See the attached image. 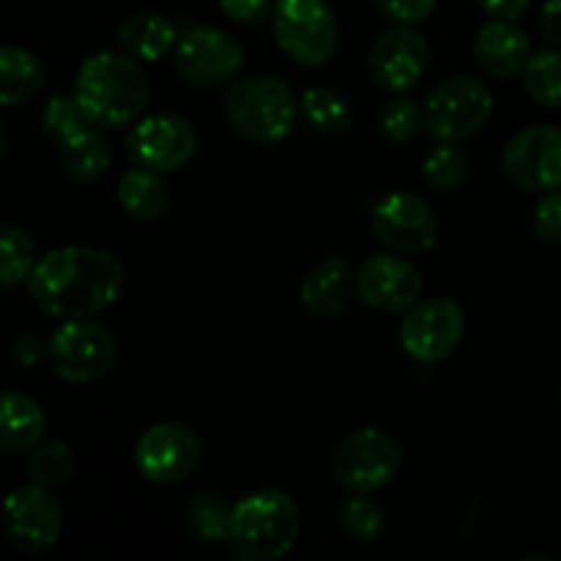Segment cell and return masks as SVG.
<instances>
[{
  "label": "cell",
  "instance_id": "6da1fadb",
  "mask_svg": "<svg viewBox=\"0 0 561 561\" xmlns=\"http://www.w3.org/2000/svg\"><path fill=\"white\" fill-rule=\"evenodd\" d=\"M126 288V268L96 247H58L36 263L27 294L38 310L58 321L91 318L118 301Z\"/></svg>",
  "mask_w": 561,
  "mask_h": 561
},
{
  "label": "cell",
  "instance_id": "7a4b0ae2",
  "mask_svg": "<svg viewBox=\"0 0 561 561\" xmlns=\"http://www.w3.org/2000/svg\"><path fill=\"white\" fill-rule=\"evenodd\" d=\"M75 96L93 124L121 129L142 118L151 85L140 60L129 53L102 49L82 60L75 77Z\"/></svg>",
  "mask_w": 561,
  "mask_h": 561
},
{
  "label": "cell",
  "instance_id": "3957f363",
  "mask_svg": "<svg viewBox=\"0 0 561 561\" xmlns=\"http://www.w3.org/2000/svg\"><path fill=\"white\" fill-rule=\"evenodd\" d=\"M301 535V513L294 496L263 488L233 504L225 546L239 561H277L294 551Z\"/></svg>",
  "mask_w": 561,
  "mask_h": 561
},
{
  "label": "cell",
  "instance_id": "277c9868",
  "mask_svg": "<svg viewBox=\"0 0 561 561\" xmlns=\"http://www.w3.org/2000/svg\"><path fill=\"white\" fill-rule=\"evenodd\" d=\"M225 121L252 146H277L294 131L299 99L277 77H239L228 85L222 102Z\"/></svg>",
  "mask_w": 561,
  "mask_h": 561
},
{
  "label": "cell",
  "instance_id": "5b68a950",
  "mask_svg": "<svg viewBox=\"0 0 561 561\" xmlns=\"http://www.w3.org/2000/svg\"><path fill=\"white\" fill-rule=\"evenodd\" d=\"M272 31L277 47L299 66H323L337 53L340 25L327 0H277Z\"/></svg>",
  "mask_w": 561,
  "mask_h": 561
},
{
  "label": "cell",
  "instance_id": "8992f818",
  "mask_svg": "<svg viewBox=\"0 0 561 561\" xmlns=\"http://www.w3.org/2000/svg\"><path fill=\"white\" fill-rule=\"evenodd\" d=\"M118 343L110 327L75 318L64 321L47 343V359L55 376L66 383H93L102 381L115 367Z\"/></svg>",
  "mask_w": 561,
  "mask_h": 561
},
{
  "label": "cell",
  "instance_id": "52a82bcc",
  "mask_svg": "<svg viewBox=\"0 0 561 561\" xmlns=\"http://www.w3.org/2000/svg\"><path fill=\"white\" fill-rule=\"evenodd\" d=\"M403 453L381 427H359L340 438L332 455V474L348 493H376L398 477Z\"/></svg>",
  "mask_w": 561,
  "mask_h": 561
},
{
  "label": "cell",
  "instance_id": "ba28073f",
  "mask_svg": "<svg viewBox=\"0 0 561 561\" xmlns=\"http://www.w3.org/2000/svg\"><path fill=\"white\" fill-rule=\"evenodd\" d=\"M493 93L471 75H455L438 82L425 102V129L436 140L463 142L493 115Z\"/></svg>",
  "mask_w": 561,
  "mask_h": 561
},
{
  "label": "cell",
  "instance_id": "9c48e42d",
  "mask_svg": "<svg viewBox=\"0 0 561 561\" xmlns=\"http://www.w3.org/2000/svg\"><path fill=\"white\" fill-rule=\"evenodd\" d=\"M175 71L186 85L214 88L239 80L244 66V47L228 31L214 25L190 27L175 44Z\"/></svg>",
  "mask_w": 561,
  "mask_h": 561
},
{
  "label": "cell",
  "instance_id": "30bf717a",
  "mask_svg": "<svg viewBox=\"0 0 561 561\" xmlns=\"http://www.w3.org/2000/svg\"><path fill=\"white\" fill-rule=\"evenodd\" d=\"M466 332V312L449 296L422 299L400 323V343L414 362L438 365L455 354Z\"/></svg>",
  "mask_w": 561,
  "mask_h": 561
},
{
  "label": "cell",
  "instance_id": "8fae6325",
  "mask_svg": "<svg viewBox=\"0 0 561 561\" xmlns=\"http://www.w3.org/2000/svg\"><path fill=\"white\" fill-rule=\"evenodd\" d=\"M203 460V442L184 422H159L135 444V466L153 485L190 480Z\"/></svg>",
  "mask_w": 561,
  "mask_h": 561
},
{
  "label": "cell",
  "instance_id": "7c38bea8",
  "mask_svg": "<svg viewBox=\"0 0 561 561\" xmlns=\"http://www.w3.org/2000/svg\"><path fill=\"white\" fill-rule=\"evenodd\" d=\"M197 151V131L184 115L153 113L135 121L126 137V153L137 168L153 173H175L186 168Z\"/></svg>",
  "mask_w": 561,
  "mask_h": 561
},
{
  "label": "cell",
  "instance_id": "4fadbf2b",
  "mask_svg": "<svg viewBox=\"0 0 561 561\" xmlns=\"http://www.w3.org/2000/svg\"><path fill=\"white\" fill-rule=\"evenodd\" d=\"M373 233L400 255H420L436 247L442 222L425 197L414 192H392L373 208Z\"/></svg>",
  "mask_w": 561,
  "mask_h": 561
},
{
  "label": "cell",
  "instance_id": "5bb4252c",
  "mask_svg": "<svg viewBox=\"0 0 561 561\" xmlns=\"http://www.w3.org/2000/svg\"><path fill=\"white\" fill-rule=\"evenodd\" d=\"M502 170L515 186L529 192L561 190V129L531 124L515 131L502 153Z\"/></svg>",
  "mask_w": 561,
  "mask_h": 561
},
{
  "label": "cell",
  "instance_id": "9a60e30c",
  "mask_svg": "<svg viewBox=\"0 0 561 561\" xmlns=\"http://www.w3.org/2000/svg\"><path fill=\"white\" fill-rule=\"evenodd\" d=\"M3 529L16 551L44 553L64 535V510L49 488L31 482L5 496Z\"/></svg>",
  "mask_w": 561,
  "mask_h": 561
},
{
  "label": "cell",
  "instance_id": "2e32d148",
  "mask_svg": "<svg viewBox=\"0 0 561 561\" xmlns=\"http://www.w3.org/2000/svg\"><path fill=\"white\" fill-rule=\"evenodd\" d=\"M422 274L400 252H381L356 268V299L383 316H405L422 301Z\"/></svg>",
  "mask_w": 561,
  "mask_h": 561
},
{
  "label": "cell",
  "instance_id": "e0dca14e",
  "mask_svg": "<svg viewBox=\"0 0 561 561\" xmlns=\"http://www.w3.org/2000/svg\"><path fill=\"white\" fill-rule=\"evenodd\" d=\"M431 66V47L425 36L411 25L387 27L373 42L367 69L373 82L389 93H405L416 88Z\"/></svg>",
  "mask_w": 561,
  "mask_h": 561
},
{
  "label": "cell",
  "instance_id": "ac0fdd59",
  "mask_svg": "<svg viewBox=\"0 0 561 561\" xmlns=\"http://www.w3.org/2000/svg\"><path fill=\"white\" fill-rule=\"evenodd\" d=\"M301 305L318 321H334L356 296V272L343 257H323L301 283Z\"/></svg>",
  "mask_w": 561,
  "mask_h": 561
},
{
  "label": "cell",
  "instance_id": "d6986e66",
  "mask_svg": "<svg viewBox=\"0 0 561 561\" xmlns=\"http://www.w3.org/2000/svg\"><path fill=\"white\" fill-rule=\"evenodd\" d=\"M531 58V42L526 31H520L510 20H491L477 31L474 60L491 77L507 80L520 75Z\"/></svg>",
  "mask_w": 561,
  "mask_h": 561
},
{
  "label": "cell",
  "instance_id": "ffe728a7",
  "mask_svg": "<svg viewBox=\"0 0 561 561\" xmlns=\"http://www.w3.org/2000/svg\"><path fill=\"white\" fill-rule=\"evenodd\" d=\"M47 431L42 405L22 392H5L0 400V449L5 455L33 453Z\"/></svg>",
  "mask_w": 561,
  "mask_h": 561
},
{
  "label": "cell",
  "instance_id": "44dd1931",
  "mask_svg": "<svg viewBox=\"0 0 561 561\" xmlns=\"http://www.w3.org/2000/svg\"><path fill=\"white\" fill-rule=\"evenodd\" d=\"M118 44L131 58L142 60V64H157L164 55L173 53V47L179 44V31L168 16L140 11L121 22Z\"/></svg>",
  "mask_w": 561,
  "mask_h": 561
},
{
  "label": "cell",
  "instance_id": "7402d4cb",
  "mask_svg": "<svg viewBox=\"0 0 561 561\" xmlns=\"http://www.w3.org/2000/svg\"><path fill=\"white\" fill-rule=\"evenodd\" d=\"M58 162L60 170L77 184H93L102 179L113 162V151H110V142L104 140L102 126L93 124L58 142Z\"/></svg>",
  "mask_w": 561,
  "mask_h": 561
},
{
  "label": "cell",
  "instance_id": "603a6c76",
  "mask_svg": "<svg viewBox=\"0 0 561 561\" xmlns=\"http://www.w3.org/2000/svg\"><path fill=\"white\" fill-rule=\"evenodd\" d=\"M47 82L44 64L31 49L3 44L0 47V102L3 107H20L36 99Z\"/></svg>",
  "mask_w": 561,
  "mask_h": 561
},
{
  "label": "cell",
  "instance_id": "cb8c5ba5",
  "mask_svg": "<svg viewBox=\"0 0 561 561\" xmlns=\"http://www.w3.org/2000/svg\"><path fill=\"white\" fill-rule=\"evenodd\" d=\"M118 203L137 222H157V219H162L170 206V192L168 184L162 181V173L137 168V164L126 170L118 179Z\"/></svg>",
  "mask_w": 561,
  "mask_h": 561
},
{
  "label": "cell",
  "instance_id": "d4e9b609",
  "mask_svg": "<svg viewBox=\"0 0 561 561\" xmlns=\"http://www.w3.org/2000/svg\"><path fill=\"white\" fill-rule=\"evenodd\" d=\"M299 110L310 129L327 137H340L354 126V107L343 91L329 85H312L301 93Z\"/></svg>",
  "mask_w": 561,
  "mask_h": 561
},
{
  "label": "cell",
  "instance_id": "484cf974",
  "mask_svg": "<svg viewBox=\"0 0 561 561\" xmlns=\"http://www.w3.org/2000/svg\"><path fill=\"white\" fill-rule=\"evenodd\" d=\"M524 88L542 107H561V47H546L529 58Z\"/></svg>",
  "mask_w": 561,
  "mask_h": 561
},
{
  "label": "cell",
  "instance_id": "4316f807",
  "mask_svg": "<svg viewBox=\"0 0 561 561\" xmlns=\"http://www.w3.org/2000/svg\"><path fill=\"white\" fill-rule=\"evenodd\" d=\"M36 263V244L31 236L16 225H3V236H0V283L3 288L11 290L14 285L27 283Z\"/></svg>",
  "mask_w": 561,
  "mask_h": 561
},
{
  "label": "cell",
  "instance_id": "83f0119b",
  "mask_svg": "<svg viewBox=\"0 0 561 561\" xmlns=\"http://www.w3.org/2000/svg\"><path fill=\"white\" fill-rule=\"evenodd\" d=\"M230 513L233 507L219 493L203 491L186 507V529L201 542H225Z\"/></svg>",
  "mask_w": 561,
  "mask_h": 561
},
{
  "label": "cell",
  "instance_id": "f1b7e54d",
  "mask_svg": "<svg viewBox=\"0 0 561 561\" xmlns=\"http://www.w3.org/2000/svg\"><path fill=\"white\" fill-rule=\"evenodd\" d=\"M422 175L431 190L453 192L469 179V157L458 142L438 140V146H433L422 162Z\"/></svg>",
  "mask_w": 561,
  "mask_h": 561
},
{
  "label": "cell",
  "instance_id": "f546056e",
  "mask_svg": "<svg viewBox=\"0 0 561 561\" xmlns=\"http://www.w3.org/2000/svg\"><path fill=\"white\" fill-rule=\"evenodd\" d=\"M77 471L75 453H71L69 444L64 442H42L33 449L31 460H27V477L36 485L49 488H64L66 482H71Z\"/></svg>",
  "mask_w": 561,
  "mask_h": 561
},
{
  "label": "cell",
  "instance_id": "4dcf8cb0",
  "mask_svg": "<svg viewBox=\"0 0 561 561\" xmlns=\"http://www.w3.org/2000/svg\"><path fill=\"white\" fill-rule=\"evenodd\" d=\"M340 526H343L351 540L362 542V546H373V542L387 535V515L365 493H354L340 507Z\"/></svg>",
  "mask_w": 561,
  "mask_h": 561
},
{
  "label": "cell",
  "instance_id": "1f68e13d",
  "mask_svg": "<svg viewBox=\"0 0 561 561\" xmlns=\"http://www.w3.org/2000/svg\"><path fill=\"white\" fill-rule=\"evenodd\" d=\"M425 126V110L409 96H398L392 102L383 104L381 115H378V129H381L383 140L392 146H409Z\"/></svg>",
  "mask_w": 561,
  "mask_h": 561
},
{
  "label": "cell",
  "instance_id": "d6a6232c",
  "mask_svg": "<svg viewBox=\"0 0 561 561\" xmlns=\"http://www.w3.org/2000/svg\"><path fill=\"white\" fill-rule=\"evenodd\" d=\"M42 124L55 142H64L66 137L93 126V121L88 118V113L77 102V96H53L47 102V107H44Z\"/></svg>",
  "mask_w": 561,
  "mask_h": 561
},
{
  "label": "cell",
  "instance_id": "836d02e7",
  "mask_svg": "<svg viewBox=\"0 0 561 561\" xmlns=\"http://www.w3.org/2000/svg\"><path fill=\"white\" fill-rule=\"evenodd\" d=\"M531 230L546 244H561V190L546 192L531 217Z\"/></svg>",
  "mask_w": 561,
  "mask_h": 561
},
{
  "label": "cell",
  "instance_id": "e575fe53",
  "mask_svg": "<svg viewBox=\"0 0 561 561\" xmlns=\"http://www.w3.org/2000/svg\"><path fill=\"white\" fill-rule=\"evenodd\" d=\"M394 25H420L436 11L438 0H370Z\"/></svg>",
  "mask_w": 561,
  "mask_h": 561
},
{
  "label": "cell",
  "instance_id": "d590c367",
  "mask_svg": "<svg viewBox=\"0 0 561 561\" xmlns=\"http://www.w3.org/2000/svg\"><path fill=\"white\" fill-rule=\"evenodd\" d=\"M217 3L236 22H261L272 11V0H217Z\"/></svg>",
  "mask_w": 561,
  "mask_h": 561
},
{
  "label": "cell",
  "instance_id": "8d00e7d4",
  "mask_svg": "<svg viewBox=\"0 0 561 561\" xmlns=\"http://www.w3.org/2000/svg\"><path fill=\"white\" fill-rule=\"evenodd\" d=\"M44 351L47 348H44V340L38 334H22V337H16L11 343V359L20 367H25V370H31V367H36L42 362Z\"/></svg>",
  "mask_w": 561,
  "mask_h": 561
},
{
  "label": "cell",
  "instance_id": "74e56055",
  "mask_svg": "<svg viewBox=\"0 0 561 561\" xmlns=\"http://www.w3.org/2000/svg\"><path fill=\"white\" fill-rule=\"evenodd\" d=\"M480 9L485 11L491 20H510V22H518L520 16L529 11L531 0H477Z\"/></svg>",
  "mask_w": 561,
  "mask_h": 561
},
{
  "label": "cell",
  "instance_id": "f35d334b",
  "mask_svg": "<svg viewBox=\"0 0 561 561\" xmlns=\"http://www.w3.org/2000/svg\"><path fill=\"white\" fill-rule=\"evenodd\" d=\"M540 33L548 47H561V0H546L540 11Z\"/></svg>",
  "mask_w": 561,
  "mask_h": 561
}]
</instances>
